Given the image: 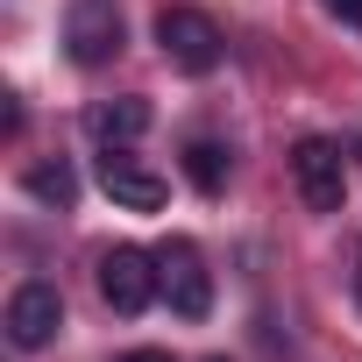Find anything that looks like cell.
<instances>
[{"label": "cell", "instance_id": "6da1fadb", "mask_svg": "<svg viewBox=\"0 0 362 362\" xmlns=\"http://www.w3.org/2000/svg\"><path fill=\"white\" fill-rule=\"evenodd\" d=\"M121 0H71L64 8V50H71V64H86V71H100V64H114L121 57Z\"/></svg>", "mask_w": 362, "mask_h": 362}, {"label": "cell", "instance_id": "8992f818", "mask_svg": "<svg viewBox=\"0 0 362 362\" xmlns=\"http://www.w3.org/2000/svg\"><path fill=\"white\" fill-rule=\"evenodd\" d=\"M57 327H64V298H57V284H43V277L15 284V298H8V341H15L22 355H36V348L57 341Z\"/></svg>", "mask_w": 362, "mask_h": 362}, {"label": "cell", "instance_id": "7a4b0ae2", "mask_svg": "<svg viewBox=\"0 0 362 362\" xmlns=\"http://www.w3.org/2000/svg\"><path fill=\"white\" fill-rule=\"evenodd\" d=\"M156 43H163V57H170L177 71H192V78L221 71V29H214V15H199V8H163V15H156Z\"/></svg>", "mask_w": 362, "mask_h": 362}, {"label": "cell", "instance_id": "30bf717a", "mask_svg": "<svg viewBox=\"0 0 362 362\" xmlns=\"http://www.w3.org/2000/svg\"><path fill=\"white\" fill-rule=\"evenodd\" d=\"M29 199H43V206H71L78 199V177H71V163L57 156V163H29Z\"/></svg>", "mask_w": 362, "mask_h": 362}, {"label": "cell", "instance_id": "ba28073f", "mask_svg": "<svg viewBox=\"0 0 362 362\" xmlns=\"http://www.w3.org/2000/svg\"><path fill=\"white\" fill-rule=\"evenodd\" d=\"M86 128H93L100 149H128V142L149 128V100H135V93H128V100H100V107L86 114Z\"/></svg>", "mask_w": 362, "mask_h": 362}, {"label": "cell", "instance_id": "277c9868", "mask_svg": "<svg viewBox=\"0 0 362 362\" xmlns=\"http://www.w3.org/2000/svg\"><path fill=\"white\" fill-rule=\"evenodd\" d=\"M156 277H163V298L177 320H206L214 313V270L192 242H163L156 249Z\"/></svg>", "mask_w": 362, "mask_h": 362}, {"label": "cell", "instance_id": "8fae6325", "mask_svg": "<svg viewBox=\"0 0 362 362\" xmlns=\"http://www.w3.org/2000/svg\"><path fill=\"white\" fill-rule=\"evenodd\" d=\"M327 8H334L341 22H362V0H327Z\"/></svg>", "mask_w": 362, "mask_h": 362}, {"label": "cell", "instance_id": "3957f363", "mask_svg": "<svg viewBox=\"0 0 362 362\" xmlns=\"http://www.w3.org/2000/svg\"><path fill=\"white\" fill-rule=\"evenodd\" d=\"M291 185H298V199H305L313 214H341V199H348L341 142H327V135H305V142H291Z\"/></svg>", "mask_w": 362, "mask_h": 362}, {"label": "cell", "instance_id": "9c48e42d", "mask_svg": "<svg viewBox=\"0 0 362 362\" xmlns=\"http://www.w3.org/2000/svg\"><path fill=\"white\" fill-rule=\"evenodd\" d=\"M185 177H192V192L221 199V192H228V149H221L214 135H192V142H185Z\"/></svg>", "mask_w": 362, "mask_h": 362}, {"label": "cell", "instance_id": "7c38bea8", "mask_svg": "<svg viewBox=\"0 0 362 362\" xmlns=\"http://www.w3.org/2000/svg\"><path fill=\"white\" fill-rule=\"evenodd\" d=\"M121 362H170V355H163V348H128Z\"/></svg>", "mask_w": 362, "mask_h": 362}, {"label": "cell", "instance_id": "5bb4252c", "mask_svg": "<svg viewBox=\"0 0 362 362\" xmlns=\"http://www.w3.org/2000/svg\"><path fill=\"white\" fill-rule=\"evenodd\" d=\"M214 362H228V355H214Z\"/></svg>", "mask_w": 362, "mask_h": 362}, {"label": "cell", "instance_id": "52a82bcc", "mask_svg": "<svg viewBox=\"0 0 362 362\" xmlns=\"http://www.w3.org/2000/svg\"><path fill=\"white\" fill-rule=\"evenodd\" d=\"M100 185H107V199L128 206V214H163V199H170V185H163L156 170H142L128 149H100Z\"/></svg>", "mask_w": 362, "mask_h": 362}, {"label": "cell", "instance_id": "5b68a950", "mask_svg": "<svg viewBox=\"0 0 362 362\" xmlns=\"http://www.w3.org/2000/svg\"><path fill=\"white\" fill-rule=\"evenodd\" d=\"M156 291H163V277H156V256H149V249H128V242H121V249L100 256V298H107L121 320H135Z\"/></svg>", "mask_w": 362, "mask_h": 362}, {"label": "cell", "instance_id": "4fadbf2b", "mask_svg": "<svg viewBox=\"0 0 362 362\" xmlns=\"http://www.w3.org/2000/svg\"><path fill=\"white\" fill-rule=\"evenodd\" d=\"M355 305H362V249H355Z\"/></svg>", "mask_w": 362, "mask_h": 362}]
</instances>
